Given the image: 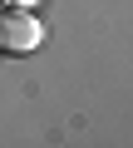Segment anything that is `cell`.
Returning a JSON list of instances; mask_svg holds the SVG:
<instances>
[{"mask_svg":"<svg viewBox=\"0 0 133 148\" xmlns=\"http://www.w3.org/2000/svg\"><path fill=\"white\" fill-rule=\"evenodd\" d=\"M40 45H44V20H35V10H25V5L0 10V49L25 54V49H40Z\"/></svg>","mask_w":133,"mask_h":148,"instance_id":"6da1fadb","label":"cell"}]
</instances>
